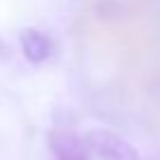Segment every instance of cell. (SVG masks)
<instances>
[{"instance_id": "cell-3", "label": "cell", "mask_w": 160, "mask_h": 160, "mask_svg": "<svg viewBox=\"0 0 160 160\" xmlns=\"http://www.w3.org/2000/svg\"><path fill=\"white\" fill-rule=\"evenodd\" d=\"M19 42H21V52L28 61L33 64H42L45 59H50L52 54V42L45 33H40L35 28H24L19 35Z\"/></svg>"}, {"instance_id": "cell-1", "label": "cell", "mask_w": 160, "mask_h": 160, "mask_svg": "<svg viewBox=\"0 0 160 160\" xmlns=\"http://www.w3.org/2000/svg\"><path fill=\"white\" fill-rule=\"evenodd\" d=\"M87 146L97 155V160H141L137 148L120 134L108 130H97L87 137Z\"/></svg>"}, {"instance_id": "cell-2", "label": "cell", "mask_w": 160, "mask_h": 160, "mask_svg": "<svg viewBox=\"0 0 160 160\" xmlns=\"http://www.w3.org/2000/svg\"><path fill=\"white\" fill-rule=\"evenodd\" d=\"M50 151L54 160H87V141L78 139L66 130H57L50 137Z\"/></svg>"}]
</instances>
